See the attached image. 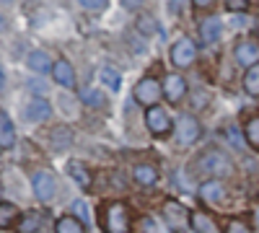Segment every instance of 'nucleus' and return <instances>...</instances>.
<instances>
[{
  "mask_svg": "<svg viewBox=\"0 0 259 233\" xmlns=\"http://www.w3.org/2000/svg\"><path fill=\"white\" fill-rule=\"evenodd\" d=\"M39 225H41L39 215H36V213H26L24 218H21V223L16 225V230H18V233H36Z\"/></svg>",
  "mask_w": 259,
  "mask_h": 233,
  "instance_id": "bb28decb",
  "label": "nucleus"
},
{
  "mask_svg": "<svg viewBox=\"0 0 259 233\" xmlns=\"http://www.w3.org/2000/svg\"><path fill=\"white\" fill-rule=\"evenodd\" d=\"M161 213H163V220L174 230H187V225L192 223V213L177 200H166L163 207H161Z\"/></svg>",
  "mask_w": 259,
  "mask_h": 233,
  "instance_id": "6e6552de",
  "label": "nucleus"
},
{
  "mask_svg": "<svg viewBox=\"0 0 259 233\" xmlns=\"http://www.w3.org/2000/svg\"><path fill=\"white\" fill-rule=\"evenodd\" d=\"M161 83H163V99H168L171 104H179L187 96V80H184V75L168 73V75H163Z\"/></svg>",
  "mask_w": 259,
  "mask_h": 233,
  "instance_id": "9b49d317",
  "label": "nucleus"
},
{
  "mask_svg": "<svg viewBox=\"0 0 259 233\" xmlns=\"http://www.w3.org/2000/svg\"><path fill=\"white\" fill-rule=\"evenodd\" d=\"M168 8H171V13H174V16H179L182 13V0H171Z\"/></svg>",
  "mask_w": 259,
  "mask_h": 233,
  "instance_id": "c9c22d12",
  "label": "nucleus"
},
{
  "mask_svg": "<svg viewBox=\"0 0 259 233\" xmlns=\"http://www.w3.org/2000/svg\"><path fill=\"white\" fill-rule=\"evenodd\" d=\"M145 127H148V132H150V135L166 137L171 130H174V122H171V114L158 104V107L145 109Z\"/></svg>",
  "mask_w": 259,
  "mask_h": 233,
  "instance_id": "39448f33",
  "label": "nucleus"
},
{
  "mask_svg": "<svg viewBox=\"0 0 259 233\" xmlns=\"http://www.w3.org/2000/svg\"><path fill=\"white\" fill-rule=\"evenodd\" d=\"M233 60L241 68H251L259 62V39H239L233 44Z\"/></svg>",
  "mask_w": 259,
  "mask_h": 233,
  "instance_id": "1a4fd4ad",
  "label": "nucleus"
},
{
  "mask_svg": "<svg viewBox=\"0 0 259 233\" xmlns=\"http://www.w3.org/2000/svg\"><path fill=\"white\" fill-rule=\"evenodd\" d=\"M99 83H101V86H106L109 91H119V88H122V75H119L117 68L104 65V68L99 70Z\"/></svg>",
  "mask_w": 259,
  "mask_h": 233,
  "instance_id": "6ab92c4d",
  "label": "nucleus"
},
{
  "mask_svg": "<svg viewBox=\"0 0 259 233\" xmlns=\"http://www.w3.org/2000/svg\"><path fill=\"white\" fill-rule=\"evenodd\" d=\"M133 179L140 187H153V184H158V168L150 163H138L133 168Z\"/></svg>",
  "mask_w": 259,
  "mask_h": 233,
  "instance_id": "f3484780",
  "label": "nucleus"
},
{
  "mask_svg": "<svg viewBox=\"0 0 259 233\" xmlns=\"http://www.w3.org/2000/svg\"><path fill=\"white\" fill-rule=\"evenodd\" d=\"M168 60H171V65H174L177 70L192 68L194 60H197V44H194L189 36H179L174 44H171V50H168Z\"/></svg>",
  "mask_w": 259,
  "mask_h": 233,
  "instance_id": "20e7f679",
  "label": "nucleus"
},
{
  "mask_svg": "<svg viewBox=\"0 0 259 233\" xmlns=\"http://www.w3.org/2000/svg\"><path fill=\"white\" fill-rule=\"evenodd\" d=\"M197 168L210 179H228V176H233V161L226 153H221L218 148H207V151L200 156Z\"/></svg>",
  "mask_w": 259,
  "mask_h": 233,
  "instance_id": "f257e3e1",
  "label": "nucleus"
},
{
  "mask_svg": "<svg viewBox=\"0 0 259 233\" xmlns=\"http://www.w3.org/2000/svg\"><path fill=\"white\" fill-rule=\"evenodd\" d=\"M52 57L45 52V50H31L29 55H26V68L31 70V73H36V75H45V73H52Z\"/></svg>",
  "mask_w": 259,
  "mask_h": 233,
  "instance_id": "4468645a",
  "label": "nucleus"
},
{
  "mask_svg": "<svg viewBox=\"0 0 259 233\" xmlns=\"http://www.w3.org/2000/svg\"><path fill=\"white\" fill-rule=\"evenodd\" d=\"M226 11H231V13H246L249 11V0H226Z\"/></svg>",
  "mask_w": 259,
  "mask_h": 233,
  "instance_id": "7c9ffc66",
  "label": "nucleus"
},
{
  "mask_svg": "<svg viewBox=\"0 0 259 233\" xmlns=\"http://www.w3.org/2000/svg\"><path fill=\"white\" fill-rule=\"evenodd\" d=\"M140 230L143 233H174V228H171L166 220H156V218H143Z\"/></svg>",
  "mask_w": 259,
  "mask_h": 233,
  "instance_id": "393cba45",
  "label": "nucleus"
},
{
  "mask_svg": "<svg viewBox=\"0 0 259 233\" xmlns=\"http://www.w3.org/2000/svg\"><path fill=\"white\" fill-rule=\"evenodd\" d=\"M13 143H16V127L11 122V114L3 109L0 112V148H3V151H11Z\"/></svg>",
  "mask_w": 259,
  "mask_h": 233,
  "instance_id": "dca6fc26",
  "label": "nucleus"
},
{
  "mask_svg": "<svg viewBox=\"0 0 259 233\" xmlns=\"http://www.w3.org/2000/svg\"><path fill=\"white\" fill-rule=\"evenodd\" d=\"M192 223H194V228L197 230H202V233H210V223H207V218L205 215H192Z\"/></svg>",
  "mask_w": 259,
  "mask_h": 233,
  "instance_id": "473e14b6",
  "label": "nucleus"
},
{
  "mask_svg": "<svg viewBox=\"0 0 259 233\" xmlns=\"http://www.w3.org/2000/svg\"><path fill=\"white\" fill-rule=\"evenodd\" d=\"M135 29H138V34H143V36H156L158 34V21L150 16V13H140L138 18H135Z\"/></svg>",
  "mask_w": 259,
  "mask_h": 233,
  "instance_id": "4be33fe9",
  "label": "nucleus"
},
{
  "mask_svg": "<svg viewBox=\"0 0 259 233\" xmlns=\"http://www.w3.org/2000/svg\"><path fill=\"white\" fill-rule=\"evenodd\" d=\"M73 215H78L83 223H91V213H89V207H85L83 200H78V202L73 205Z\"/></svg>",
  "mask_w": 259,
  "mask_h": 233,
  "instance_id": "2f4dec72",
  "label": "nucleus"
},
{
  "mask_svg": "<svg viewBox=\"0 0 259 233\" xmlns=\"http://www.w3.org/2000/svg\"><path fill=\"white\" fill-rule=\"evenodd\" d=\"M78 3L85 8V11H94V13H101L109 8V0H78Z\"/></svg>",
  "mask_w": 259,
  "mask_h": 233,
  "instance_id": "cd10ccee",
  "label": "nucleus"
},
{
  "mask_svg": "<svg viewBox=\"0 0 259 233\" xmlns=\"http://www.w3.org/2000/svg\"><path fill=\"white\" fill-rule=\"evenodd\" d=\"M13 215H16L13 205H8V202H0V225L8 228V223H11V218H13Z\"/></svg>",
  "mask_w": 259,
  "mask_h": 233,
  "instance_id": "c756f323",
  "label": "nucleus"
},
{
  "mask_svg": "<svg viewBox=\"0 0 259 233\" xmlns=\"http://www.w3.org/2000/svg\"><path fill=\"white\" fill-rule=\"evenodd\" d=\"M244 137H246V145H251L254 151H259V117H251L244 127Z\"/></svg>",
  "mask_w": 259,
  "mask_h": 233,
  "instance_id": "a878e982",
  "label": "nucleus"
},
{
  "mask_svg": "<svg viewBox=\"0 0 259 233\" xmlns=\"http://www.w3.org/2000/svg\"><path fill=\"white\" fill-rule=\"evenodd\" d=\"M244 91L249 96H259V62L251 68H246L244 73Z\"/></svg>",
  "mask_w": 259,
  "mask_h": 233,
  "instance_id": "b1692460",
  "label": "nucleus"
},
{
  "mask_svg": "<svg viewBox=\"0 0 259 233\" xmlns=\"http://www.w3.org/2000/svg\"><path fill=\"white\" fill-rule=\"evenodd\" d=\"M179 233H202V230H197V228H187V230H179Z\"/></svg>",
  "mask_w": 259,
  "mask_h": 233,
  "instance_id": "4c0bfd02",
  "label": "nucleus"
},
{
  "mask_svg": "<svg viewBox=\"0 0 259 233\" xmlns=\"http://www.w3.org/2000/svg\"><path fill=\"white\" fill-rule=\"evenodd\" d=\"M50 117H52V107H50L47 99L34 96V99H29V101L24 104V119H26V122L39 124V122H47Z\"/></svg>",
  "mask_w": 259,
  "mask_h": 233,
  "instance_id": "9d476101",
  "label": "nucleus"
},
{
  "mask_svg": "<svg viewBox=\"0 0 259 233\" xmlns=\"http://www.w3.org/2000/svg\"><path fill=\"white\" fill-rule=\"evenodd\" d=\"M223 36V21L218 16H207L200 21V41L202 44H218Z\"/></svg>",
  "mask_w": 259,
  "mask_h": 233,
  "instance_id": "ddd939ff",
  "label": "nucleus"
},
{
  "mask_svg": "<svg viewBox=\"0 0 259 233\" xmlns=\"http://www.w3.org/2000/svg\"><path fill=\"white\" fill-rule=\"evenodd\" d=\"M133 225V215H130V207L119 200L109 202L104 207V228L106 233H130Z\"/></svg>",
  "mask_w": 259,
  "mask_h": 233,
  "instance_id": "f03ea898",
  "label": "nucleus"
},
{
  "mask_svg": "<svg viewBox=\"0 0 259 233\" xmlns=\"http://www.w3.org/2000/svg\"><path fill=\"white\" fill-rule=\"evenodd\" d=\"M256 225H259V210H256Z\"/></svg>",
  "mask_w": 259,
  "mask_h": 233,
  "instance_id": "ea45409f",
  "label": "nucleus"
},
{
  "mask_svg": "<svg viewBox=\"0 0 259 233\" xmlns=\"http://www.w3.org/2000/svg\"><path fill=\"white\" fill-rule=\"evenodd\" d=\"M226 233H251V228L244 220H239V218H231L226 223Z\"/></svg>",
  "mask_w": 259,
  "mask_h": 233,
  "instance_id": "c85d7f7f",
  "label": "nucleus"
},
{
  "mask_svg": "<svg viewBox=\"0 0 259 233\" xmlns=\"http://www.w3.org/2000/svg\"><path fill=\"white\" fill-rule=\"evenodd\" d=\"M212 3H215V0H192V8L194 11H207Z\"/></svg>",
  "mask_w": 259,
  "mask_h": 233,
  "instance_id": "f704fd0d",
  "label": "nucleus"
},
{
  "mask_svg": "<svg viewBox=\"0 0 259 233\" xmlns=\"http://www.w3.org/2000/svg\"><path fill=\"white\" fill-rule=\"evenodd\" d=\"M80 101H83L89 109H101V107H106V96H104L99 88H91V86L80 91Z\"/></svg>",
  "mask_w": 259,
  "mask_h": 233,
  "instance_id": "5701e85b",
  "label": "nucleus"
},
{
  "mask_svg": "<svg viewBox=\"0 0 259 233\" xmlns=\"http://www.w3.org/2000/svg\"><path fill=\"white\" fill-rule=\"evenodd\" d=\"M174 135H177V143L182 148L192 145V143H197L200 135H202V127L197 122V117H192V114H179L177 124H174Z\"/></svg>",
  "mask_w": 259,
  "mask_h": 233,
  "instance_id": "423d86ee",
  "label": "nucleus"
},
{
  "mask_svg": "<svg viewBox=\"0 0 259 233\" xmlns=\"http://www.w3.org/2000/svg\"><path fill=\"white\" fill-rule=\"evenodd\" d=\"M50 145H52V151L62 153V151H68V148L73 145V132H70V127H55V130L50 132Z\"/></svg>",
  "mask_w": 259,
  "mask_h": 233,
  "instance_id": "a211bd4d",
  "label": "nucleus"
},
{
  "mask_svg": "<svg viewBox=\"0 0 259 233\" xmlns=\"http://www.w3.org/2000/svg\"><path fill=\"white\" fill-rule=\"evenodd\" d=\"M55 233H85V223L75 215H62L55 223Z\"/></svg>",
  "mask_w": 259,
  "mask_h": 233,
  "instance_id": "aec40b11",
  "label": "nucleus"
},
{
  "mask_svg": "<svg viewBox=\"0 0 259 233\" xmlns=\"http://www.w3.org/2000/svg\"><path fill=\"white\" fill-rule=\"evenodd\" d=\"M52 80L57 83V86H62V88H75V86H78L75 68H73L65 57L55 60V65H52Z\"/></svg>",
  "mask_w": 259,
  "mask_h": 233,
  "instance_id": "f8f14e48",
  "label": "nucleus"
},
{
  "mask_svg": "<svg viewBox=\"0 0 259 233\" xmlns=\"http://www.w3.org/2000/svg\"><path fill=\"white\" fill-rule=\"evenodd\" d=\"M133 96H135V101L140 104V107H145V109L158 107V101H161V96H163V83L156 80L153 75H143V78L135 83Z\"/></svg>",
  "mask_w": 259,
  "mask_h": 233,
  "instance_id": "7ed1b4c3",
  "label": "nucleus"
},
{
  "mask_svg": "<svg viewBox=\"0 0 259 233\" xmlns=\"http://www.w3.org/2000/svg\"><path fill=\"white\" fill-rule=\"evenodd\" d=\"M228 140H231V143H233L236 148H244V143H246V137H241L239 132L233 130V127H228Z\"/></svg>",
  "mask_w": 259,
  "mask_h": 233,
  "instance_id": "72a5a7b5",
  "label": "nucleus"
},
{
  "mask_svg": "<svg viewBox=\"0 0 259 233\" xmlns=\"http://www.w3.org/2000/svg\"><path fill=\"white\" fill-rule=\"evenodd\" d=\"M200 197L210 205H218L226 200V187L218 181V179H210V181H202L200 184Z\"/></svg>",
  "mask_w": 259,
  "mask_h": 233,
  "instance_id": "2eb2a0df",
  "label": "nucleus"
},
{
  "mask_svg": "<svg viewBox=\"0 0 259 233\" xmlns=\"http://www.w3.org/2000/svg\"><path fill=\"white\" fill-rule=\"evenodd\" d=\"M31 187H34V195L36 200L41 202H52L55 195H57V181H55V174L47 171V168H39V171L31 174Z\"/></svg>",
  "mask_w": 259,
  "mask_h": 233,
  "instance_id": "0eeeda50",
  "label": "nucleus"
},
{
  "mask_svg": "<svg viewBox=\"0 0 259 233\" xmlns=\"http://www.w3.org/2000/svg\"><path fill=\"white\" fill-rule=\"evenodd\" d=\"M3 6L8 8V6H13V0H3Z\"/></svg>",
  "mask_w": 259,
  "mask_h": 233,
  "instance_id": "58836bf2",
  "label": "nucleus"
},
{
  "mask_svg": "<svg viewBox=\"0 0 259 233\" xmlns=\"http://www.w3.org/2000/svg\"><path fill=\"white\" fill-rule=\"evenodd\" d=\"M68 174L75 179V184H78L80 189H91V174H89V168H85L83 163L70 161V163H68Z\"/></svg>",
  "mask_w": 259,
  "mask_h": 233,
  "instance_id": "412c9836",
  "label": "nucleus"
},
{
  "mask_svg": "<svg viewBox=\"0 0 259 233\" xmlns=\"http://www.w3.org/2000/svg\"><path fill=\"white\" fill-rule=\"evenodd\" d=\"M124 6H140V0H124Z\"/></svg>",
  "mask_w": 259,
  "mask_h": 233,
  "instance_id": "e433bc0d",
  "label": "nucleus"
}]
</instances>
